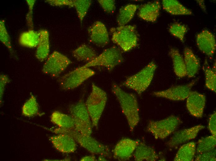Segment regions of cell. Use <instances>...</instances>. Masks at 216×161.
<instances>
[{
  "label": "cell",
  "instance_id": "16",
  "mask_svg": "<svg viewBox=\"0 0 216 161\" xmlns=\"http://www.w3.org/2000/svg\"><path fill=\"white\" fill-rule=\"evenodd\" d=\"M197 45L199 50L209 56H212L216 48L215 36L206 29L202 30L196 36Z\"/></svg>",
  "mask_w": 216,
  "mask_h": 161
},
{
  "label": "cell",
  "instance_id": "37",
  "mask_svg": "<svg viewBox=\"0 0 216 161\" xmlns=\"http://www.w3.org/2000/svg\"><path fill=\"white\" fill-rule=\"evenodd\" d=\"M98 2L104 11L106 13L111 14L115 11V6L114 0H99Z\"/></svg>",
  "mask_w": 216,
  "mask_h": 161
},
{
  "label": "cell",
  "instance_id": "35",
  "mask_svg": "<svg viewBox=\"0 0 216 161\" xmlns=\"http://www.w3.org/2000/svg\"><path fill=\"white\" fill-rule=\"evenodd\" d=\"M215 148L207 151L197 154L195 157L196 161H215L216 160Z\"/></svg>",
  "mask_w": 216,
  "mask_h": 161
},
{
  "label": "cell",
  "instance_id": "39",
  "mask_svg": "<svg viewBox=\"0 0 216 161\" xmlns=\"http://www.w3.org/2000/svg\"><path fill=\"white\" fill-rule=\"evenodd\" d=\"M10 80L8 76L6 75L1 74L0 76V103H2L4 89L6 85Z\"/></svg>",
  "mask_w": 216,
  "mask_h": 161
},
{
  "label": "cell",
  "instance_id": "3",
  "mask_svg": "<svg viewBox=\"0 0 216 161\" xmlns=\"http://www.w3.org/2000/svg\"><path fill=\"white\" fill-rule=\"evenodd\" d=\"M107 100L106 93L94 83L85 104L93 127L97 128Z\"/></svg>",
  "mask_w": 216,
  "mask_h": 161
},
{
  "label": "cell",
  "instance_id": "2",
  "mask_svg": "<svg viewBox=\"0 0 216 161\" xmlns=\"http://www.w3.org/2000/svg\"><path fill=\"white\" fill-rule=\"evenodd\" d=\"M48 129L56 134H65L70 136L81 147L92 154L110 157V153L108 146L100 142L91 135L82 134L74 128L66 129L58 127Z\"/></svg>",
  "mask_w": 216,
  "mask_h": 161
},
{
  "label": "cell",
  "instance_id": "9",
  "mask_svg": "<svg viewBox=\"0 0 216 161\" xmlns=\"http://www.w3.org/2000/svg\"><path fill=\"white\" fill-rule=\"evenodd\" d=\"M95 74V71L89 67L81 66L61 77L58 82L62 89L71 90L79 87Z\"/></svg>",
  "mask_w": 216,
  "mask_h": 161
},
{
  "label": "cell",
  "instance_id": "12",
  "mask_svg": "<svg viewBox=\"0 0 216 161\" xmlns=\"http://www.w3.org/2000/svg\"><path fill=\"white\" fill-rule=\"evenodd\" d=\"M140 141L129 138H123L116 144L113 150L114 159L127 161L133 156Z\"/></svg>",
  "mask_w": 216,
  "mask_h": 161
},
{
  "label": "cell",
  "instance_id": "17",
  "mask_svg": "<svg viewBox=\"0 0 216 161\" xmlns=\"http://www.w3.org/2000/svg\"><path fill=\"white\" fill-rule=\"evenodd\" d=\"M187 99V108L191 114L197 118L202 117L205 103V96L196 91H191Z\"/></svg>",
  "mask_w": 216,
  "mask_h": 161
},
{
  "label": "cell",
  "instance_id": "1",
  "mask_svg": "<svg viewBox=\"0 0 216 161\" xmlns=\"http://www.w3.org/2000/svg\"><path fill=\"white\" fill-rule=\"evenodd\" d=\"M111 91L119 102L130 131L132 132L140 121L139 106L136 95L124 91L115 83L112 85Z\"/></svg>",
  "mask_w": 216,
  "mask_h": 161
},
{
  "label": "cell",
  "instance_id": "34",
  "mask_svg": "<svg viewBox=\"0 0 216 161\" xmlns=\"http://www.w3.org/2000/svg\"><path fill=\"white\" fill-rule=\"evenodd\" d=\"M0 40L7 48L10 53L12 54L13 50L10 37L6 29L5 21L3 20L0 21Z\"/></svg>",
  "mask_w": 216,
  "mask_h": 161
},
{
  "label": "cell",
  "instance_id": "24",
  "mask_svg": "<svg viewBox=\"0 0 216 161\" xmlns=\"http://www.w3.org/2000/svg\"><path fill=\"white\" fill-rule=\"evenodd\" d=\"M162 4L164 9L173 15H191L192 12L176 0H163Z\"/></svg>",
  "mask_w": 216,
  "mask_h": 161
},
{
  "label": "cell",
  "instance_id": "11",
  "mask_svg": "<svg viewBox=\"0 0 216 161\" xmlns=\"http://www.w3.org/2000/svg\"><path fill=\"white\" fill-rule=\"evenodd\" d=\"M197 80H195L186 85L174 86L164 90L154 92L152 94L173 101L183 100L187 98Z\"/></svg>",
  "mask_w": 216,
  "mask_h": 161
},
{
  "label": "cell",
  "instance_id": "14",
  "mask_svg": "<svg viewBox=\"0 0 216 161\" xmlns=\"http://www.w3.org/2000/svg\"><path fill=\"white\" fill-rule=\"evenodd\" d=\"M90 41L96 45L103 47L109 42L108 33L105 25L100 21L95 22L88 30Z\"/></svg>",
  "mask_w": 216,
  "mask_h": 161
},
{
  "label": "cell",
  "instance_id": "22",
  "mask_svg": "<svg viewBox=\"0 0 216 161\" xmlns=\"http://www.w3.org/2000/svg\"><path fill=\"white\" fill-rule=\"evenodd\" d=\"M169 54L172 59L174 71L176 75L180 78L187 76L184 59L178 50L175 48H171L169 51Z\"/></svg>",
  "mask_w": 216,
  "mask_h": 161
},
{
  "label": "cell",
  "instance_id": "32",
  "mask_svg": "<svg viewBox=\"0 0 216 161\" xmlns=\"http://www.w3.org/2000/svg\"><path fill=\"white\" fill-rule=\"evenodd\" d=\"M74 7L76 10L78 17L81 23L86 15L91 4L89 0H73Z\"/></svg>",
  "mask_w": 216,
  "mask_h": 161
},
{
  "label": "cell",
  "instance_id": "25",
  "mask_svg": "<svg viewBox=\"0 0 216 161\" xmlns=\"http://www.w3.org/2000/svg\"><path fill=\"white\" fill-rule=\"evenodd\" d=\"M50 120L59 128L66 129L74 128V121L71 116L60 111H53L51 115Z\"/></svg>",
  "mask_w": 216,
  "mask_h": 161
},
{
  "label": "cell",
  "instance_id": "6",
  "mask_svg": "<svg viewBox=\"0 0 216 161\" xmlns=\"http://www.w3.org/2000/svg\"><path fill=\"white\" fill-rule=\"evenodd\" d=\"M68 111L74 124V129L84 135H91L92 125L85 103L81 99L70 105Z\"/></svg>",
  "mask_w": 216,
  "mask_h": 161
},
{
  "label": "cell",
  "instance_id": "36",
  "mask_svg": "<svg viewBox=\"0 0 216 161\" xmlns=\"http://www.w3.org/2000/svg\"><path fill=\"white\" fill-rule=\"evenodd\" d=\"M35 0H26V2L28 6V11L26 15L27 24L30 29H33V10L35 2Z\"/></svg>",
  "mask_w": 216,
  "mask_h": 161
},
{
  "label": "cell",
  "instance_id": "42",
  "mask_svg": "<svg viewBox=\"0 0 216 161\" xmlns=\"http://www.w3.org/2000/svg\"><path fill=\"white\" fill-rule=\"evenodd\" d=\"M106 158V157L104 156H103L102 155H99V156L98 157V160L99 161L106 160L107 159Z\"/></svg>",
  "mask_w": 216,
  "mask_h": 161
},
{
  "label": "cell",
  "instance_id": "10",
  "mask_svg": "<svg viewBox=\"0 0 216 161\" xmlns=\"http://www.w3.org/2000/svg\"><path fill=\"white\" fill-rule=\"evenodd\" d=\"M72 63L65 55L56 51L48 57L43 65V72L55 77H58Z\"/></svg>",
  "mask_w": 216,
  "mask_h": 161
},
{
  "label": "cell",
  "instance_id": "15",
  "mask_svg": "<svg viewBox=\"0 0 216 161\" xmlns=\"http://www.w3.org/2000/svg\"><path fill=\"white\" fill-rule=\"evenodd\" d=\"M49 141L55 148L59 152L69 154L74 152L77 149L76 142L70 136L58 134L49 137Z\"/></svg>",
  "mask_w": 216,
  "mask_h": 161
},
{
  "label": "cell",
  "instance_id": "8",
  "mask_svg": "<svg viewBox=\"0 0 216 161\" xmlns=\"http://www.w3.org/2000/svg\"><path fill=\"white\" fill-rule=\"evenodd\" d=\"M180 123L178 117L171 115L159 120H149L146 130L155 139H163L173 133Z\"/></svg>",
  "mask_w": 216,
  "mask_h": 161
},
{
  "label": "cell",
  "instance_id": "26",
  "mask_svg": "<svg viewBox=\"0 0 216 161\" xmlns=\"http://www.w3.org/2000/svg\"><path fill=\"white\" fill-rule=\"evenodd\" d=\"M196 145L191 142L182 146L179 149L173 160L192 161L193 160L196 152Z\"/></svg>",
  "mask_w": 216,
  "mask_h": 161
},
{
  "label": "cell",
  "instance_id": "38",
  "mask_svg": "<svg viewBox=\"0 0 216 161\" xmlns=\"http://www.w3.org/2000/svg\"><path fill=\"white\" fill-rule=\"evenodd\" d=\"M45 2L53 6H67L74 7V3L72 0H47Z\"/></svg>",
  "mask_w": 216,
  "mask_h": 161
},
{
  "label": "cell",
  "instance_id": "20",
  "mask_svg": "<svg viewBox=\"0 0 216 161\" xmlns=\"http://www.w3.org/2000/svg\"><path fill=\"white\" fill-rule=\"evenodd\" d=\"M38 32L39 40L37 47L35 56L39 61L43 62L47 58L49 53V35L48 32L46 29H40Z\"/></svg>",
  "mask_w": 216,
  "mask_h": 161
},
{
  "label": "cell",
  "instance_id": "13",
  "mask_svg": "<svg viewBox=\"0 0 216 161\" xmlns=\"http://www.w3.org/2000/svg\"><path fill=\"white\" fill-rule=\"evenodd\" d=\"M205 128L204 126L199 125L177 131L166 143V145L170 148H173L195 138L200 131Z\"/></svg>",
  "mask_w": 216,
  "mask_h": 161
},
{
  "label": "cell",
  "instance_id": "23",
  "mask_svg": "<svg viewBox=\"0 0 216 161\" xmlns=\"http://www.w3.org/2000/svg\"><path fill=\"white\" fill-rule=\"evenodd\" d=\"M72 54L77 60L87 63L92 60L97 56L96 52L92 47L84 44L73 50Z\"/></svg>",
  "mask_w": 216,
  "mask_h": 161
},
{
  "label": "cell",
  "instance_id": "19",
  "mask_svg": "<svg viewBox=\"0 0 216 161\" xmlns=\"http://www.w3.org/2000/svg\"><path fill=\"white\" fill-rule=\"evenodd\" d=\"M133 156L136 161H155L159 158L153 148L140 142L136 147Z\"/></svg>",
  "mask_w": 216,
  "mask_h": 161
},
{
  "label": "cell",
  "instance_id": "31",
  "mask_svg": "<svg viewBox=\"0 0 216 161\" xmlns=\"http://www.w3.org/2000/svg\"><path fill=\"white\" fill-rule=\"evenodd\" d=\"M216 136L212 135L199 140L196 151L197 154L211 150L215 148Z\"/></svg>",
  "mask_w": 216,
  "mask_h": 161
},
{
  "label": "cell",
  "instance_id": "21",
  "mask_svg": "<svg viewBox=\"0 0 216 161\" xmlns=\"http://www.w3.org/2000/svg\"><path fill=\"white\" fill-rule=\"evenodd\" d=\"M183 54L187 76L189 78L193 77L197 73L200 69V60L192 51L188 47L184 48Z\"/></svg>",
  "mask_w": 216,
  "mask_h": 161
},
{
  "label": "cell",
  "instance_id": "33",
  "mask_svg": "<svg viewBox=\"0 0 216 161\" xmlns=\"http://www.w3.org/2000/svg\"><path fill=\"white\" fill-rule=\"evenodd\" d=\"M169 31L173 36L178 39L182 43L184 42L185 36L187 31L186 26L178 23H174L170 25Z\"/></svg>",
  "mask_w": 216,
  "mask_h": 161
},
{
  "label": "cell",
  "instance_id": "41",
  "mask_svg": "<svg viewBox=\"0 0 216 161\" xmlns=\"http://www.w3.org/2000/svg\"><path fill=\"white\" fill-rule=\"evenodd\" d=\"M80 161H95L97 160V159L95 156L89 155L86 156L82 157L80 160Z\"/></svg>",
  "mask_w": 216,
  "mask_h": 161
},
{
  "label": "cell",
  "instance_id": "40",
  "mask_svg": "<svg viewBox=\"0 0 216 161\" xmlns=\"http://www.w3.org/2000/svg\"><path fill=\"white\" fill-rule=\"evenodd\" d=\"M209 128L212 135L216 136V113H213L210 116L209 123Z\"/></svg>",
  "mask_w": 216,
  "mask_h": 161
},
{
  "label": "cell",
  "instance_id": "29",
  "mask_svg": "<svg viewBox=\"0 0 216 161\" xmlns=\"http://www.w3.org/2000/svg\"><path fill=\"white\" fill-rule=\"evenodd\" d=\"M203 69L205 76V85L206 87L212 91H216V73L215 67L212 69L207 63H205Z\"/></svg>",
  "mask_w": 216,
  "mask_h": 161
},
{
  "label": "cell",
  "instance_id": "30",
  "mask_svg": "<svg viewBox=\"0 0 216 161\" xmlns=\"http://www.w3.org/2000/svg\"><path fill=\"white\" fill-rule=\"evenodd\" d=\"M22 113L24 116L28 117L38 114V105L34 95H32L25 103L22 107Z\"/></svg>",
  "mask_w": 216,
  "mask_h": 161
},
{
  "label": "cell",
  "instance_id": "18",
  "mask_svg": "<svg viewBox=\"0 0 216 161\" xmlns=\"http://www.w3.org/2000/svg\"><path fill=\"white\" fill-rule=\"evenodd\" d=\"M160 7L158 1L147 2L140 7L137 15L139 18L144 20L154 22L159 15Z\"/></svg>",
  "mask_w": 216,
  "mask_h": 161
},
{
  "label": "cell",
  "instance_id": "4",
  "mask_svg": "<svg viewBox=\"0 0 216 161\" xmlns=\"http://www.w3.org/2000/svg\"><path fill=\"white\" fill-rule=\"evenodd\" d=\"M157 66L154 61L136 73L128 77L122 85L140 95L149 87L153 80Z\"/></svg>",
  "mask_w": 216,
  "mask_h": 161
},
{
  "label": "cell",
  "instance_id": "5",
  "mask_svg": "<svg viewBox=\"0 0 216 161\" xmlns=\"http://www.w3.org/2000/svg\"><path fill=\"white\" fill-rule=\"evenodd\" d=\"M112 42L123 51L127 52L137 45L138 38L135 25L120 26L110 29Z\"/></svg>",
  "mask_w": 216,
  "mask_h": 161
},
{
  "label": "cell",
  "instance_id": "27",
  "mask_svg": "<svg viewBox=\"0 0 216 161\" xmlns=\"http://www.w3.org/2000/svg\"><path fill=\"white\" fill-rule=\"evenodd\" d=\"M39 40V35L38 31L29 29L20 34L19 43L23 46L33 48L37 47Z\"/></svg>",
  "mask_w": 216,
  "mask_h": 161
},
{
  "label": "cell",
  "instance_id": "7",
  "mask_svg": "<svg viewBox=\"0 0 216 161\" xmlns=\"http://www.w3.org/2000/svg\"><path fill=\"white\" fill-rule=\"evenodd\" d=\"M124 60L121 49L117 46H112L105 49L92 60L82 66L87 67H103L111 71L122 63Z\"/></svg>",
  "mask_w": 216,
  "mask_h": 161
},
{
  "label": "cell",
  "instance_id": "28",
  "mask_svg": "<svg viewBox=\"0 0 216 161\" xmlns=\"http://www.w3.org/2000/svg\"><path fill=\"white\" fill-rule=\"evenodd\" d=\"M138 8V6L130 4L120 8L117 21L119 26L126 25L133 18Z\"/></svg>",
  "mask_w": 216,
  "mask_h": 161
}]
</instances>
